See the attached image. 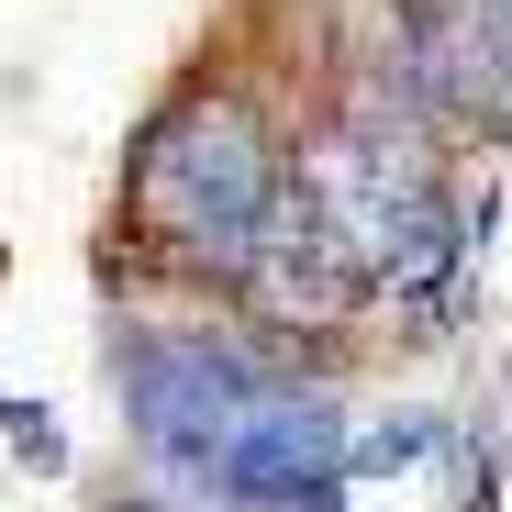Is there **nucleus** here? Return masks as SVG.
I'll list each match as a JSON object with an SVG mask.
<instances>
[{
	"label": "nucleus",
	"instance_id": "nucleus-3",
	"mask_svg": "<svg viewBox=\"0 0 512 512\" xmlns=\"http://www.w3.org/2000/svg\"><path fill=\"white\" fill-rule=\"evenodd\" d=\"M346 468H357L346 401L279 379L268 401L234 423V446H223V468H212V501H223V512H312V501L346 490Z\"/></svg>",
	"mask_w": 512,
	"mask_h": 512
},
{
	"label": "nucleus",
	"instance_id": "nucleus-2",
	"mask_svg": "<svg viewBox=\"0 0 512 512\" xmlns=\"http://www.w3.org/2000/svg\"><path fill=\"white\" fill-rule=\"evenodd\" d=\"M112 390L134 412L145 457L167 479L212 490L234 423L279 390V357L256 334H234V323H134V334H112Z\"/></svg>",
	"mask_w": 512,
	"mask_h": 512
},
{
	"label": "nucleus",
	"instance_id": "nucleus-1",
	"mask_svg": "<svg viewBox=\"0 0 512 512\" xmlns=\"http://www.w3.org/2000/svg\"><path fill=\"white\" fill-rule=\"evenodd\" d=\"M279 190H290V156H279L268 112H256L245 90H190L179 112H156L145 145H134V223H145V245L212 268L223 290L245 279V256H256V234H268Z\"/></svg>",
	"mask_w": 512,
	"mask_h": 512
},
{
	"label": "nucleus",
	"instance_id": "nucleus-7",
	"mask_svg": "<svg viewBox=\"0 0 512 512\" xmlns=\"http://www.w3.org/2000/svg\"><path fill=\"white\" fill-rule=\"evenodd\" d=\"M312 512H346V501H312Z\"/></svg>",
	"mask_w": 512,
	"mask_h": 512
},
{
	"label": "nucleus",
	"instance_id": "nucleus-4",
	"mask_svg": "<svg viewBox=\"0 0 512 512\" xmlns=\"http://www.w3.org/2000/svg\"><path fill=\"white\" fill-rule=\"evenodd\" d=\"M401 45L435 123H512V0H401Z\"/></svg>",
	"mask_w": 512,
	"mask_h": 512
},
{
	"label": "nucleus",
	"instance_id": "nucleus-6",
	"mask_svg": "<svg viewBox=\"0 0 512 512\" xmlns=\"http://www.w3.org/2000/svg\"><path fill=\"white\" fill-rule=\"evenodd\" d=\"M0 435H12V446H23L34 468H56V457H67V446H56V423H45L34 401H12V412H0Z\"/></svg>",
	"mask_w": 512,
	"mask_h": 512
},
{
	"label": "nucleus",
	"instance_id": "nucleus-5",
	"mask_svg": "<svg viewBox=\"0 0 512 512\" xmlns=\"http://www.w3.org/2000/svg\"><path fill=\"white\" fill-rule=\"evenodd\" d=\"M435 446H446V423L435 412H401V423H379V435H357V468H412Z\"/></svg>",
	"mask_w": 512,
	"mask_h": 512
}]
</instances>
